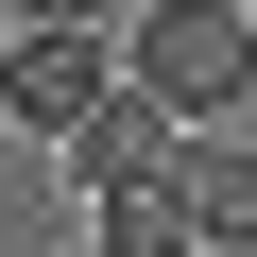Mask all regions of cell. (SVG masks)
Here are the masks:
<instances>
[{
	"label": "cell",
	"instance_id": "2",
	"mask_svg": "<svg viewBox=\"0 0 257 257\" xmlns=\"http://www.w3.org/2000/svg\"><path fill=\"white\" fill-rule=\"evenodd\" d=\"M103 86H120V18H0V120L18 138H69Z\"/></svg>",
	"mask_w": 257,
	"mask_h": 257
},
{
	"label": "cell",
	"instance_id": "4",
	"mask_svg": "<svg viewBox=\"0 0 257 257\" xmlns=\"http://www.w3.org/2000/svg\"><path fill=\"white\" fill-rule=\"evenodd\" d=\"M172 206H189V240H206V257H257V155L223 138V120H189V155H172Z\"/></svg>",
	"mask_w": 257,
	"mask_h": 257
},
{
	"label": "cell",
	"instance_id": "1",
	"mask_svg": "<svg viewBox=\"0 0 257 257\" xmlns=\"http://www.w3.org/2000/svg\"><path fill=\"white\" fill-rule=\"evenodd\" d=\"M120 69L189 120H240L257 103V0H138L120 18Z\"/></svg>",
	"mask_w": 257,
	"mask_h": 257
},
{
	"label": "cell",
	"instance_id": "5",
	"mask_svg": "<svg viewBox=\"0 0 257 257\" xmlns=\"http://www.w3.org/2000/svg\"><path fill=\"white\" fill-rule=\"evenodd\" d=\"M18 18H103V0H18Z\"/></svg>",
	"mask_w": 257,
	"mask_h": 257
},
{
	"label": "cell",
	"instance_id": "3",
	"mask_svg": "<svg viewBox=\"0 0 257 257\" xmlns=\"http://www.w3.org/2000/svg\"><path fill=\"white\" fill-rule=\"evenodd\" d=\"M52 155H69V189H86V206H120V189H172V155H189V103H155L138 69H120V86L69 120Z\"/></svg>",
	"mask_w": 257,
	"mask_h": 257
}]
</instances>
